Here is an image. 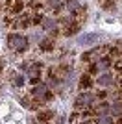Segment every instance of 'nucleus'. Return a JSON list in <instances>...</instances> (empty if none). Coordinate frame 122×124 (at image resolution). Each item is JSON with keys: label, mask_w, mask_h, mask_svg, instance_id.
I'll return each mask as SVG.
<instances>
[{"label": "nucleus", "mask_w": 122, "mask_h": 124, "mask_svg": "<svg viewBox=\"0 0 122 124\" xmlns=\"http://www.w3.org/2000/svg\"><path fill=\"white\" fill-rule=\"evenodd\" d=\"M8 48L13 52H24L28 48V37L20 33H9L8 35Z\"/></svg>", "instance_id": "obj_1"}, {"label": "nucleus", "mask_w": 122, "mask_h": 124, "mask_svg": "<svg viewBox=\"0 0 122 124\" xmlns=\"http://www.w3.org/2000/svg\"><path fill=\"white\" fill-rule=\"evenodd\" d=\"M26 9V0H4L6 17H17Z\"/></svg>", "instance_id": "obj_2"}, {"label": "nucleus", "mask_w": 122, "mask_h": 124, "mask_svg": "<svg viewBox=\"0 0 122 124\" xmlns=\"http://www.w3.org/2000/svg\"><path fill=\"white\" fill-rule=\"evenodd\" d=\"M94 104V96L91 93H83L76 98V109H87Z\"/></svg>", "instance_id": "obj_3"}, {"label": "nucleus", "mask_w": 122, "mask_h": 124, "mask_svg": "<svg viewBox=\"0 0 122 124\" xmlns=\"http://www.w3.org/2000/svg\"><path fill=\"white\" fill-rule=\"evenodd\" d=\"M115 74L111 72H104L102 76H98V85H102V87H107V85H113L115 83Z\"/></svg>", "instance_id": "obj_4"}, {"label": "nucleus", "mask_w": 122, "mask_h": 124, "mask_svg": "<svg viewBox=\"0 0 122 124\" xmlns=\"http://www.w3.org/2000/svg\"><path fill=\"white\" fill-rule=\"evenodd\" d=\"M28 74H30V78L33 80V82H37L39 76H41V65L39 63H33V65L30 67V70H28Z\"/></svg>", "instance_id": "obj_5"}, {"label": "nucleus", "mask_w": 122, "mask_h": 124, "mask_svg": "<svg viewBox=\"0 0 122 124\" xmlns=\"http://www.w3.org/2000/svg\"><path fill=\"white\" fill-rule=\"evenodd\" d=\"M92 85V78H91V74H83V76L80 78V89H89Z\"/></svg>", "instance_id": "obj_6"}, {"label": "nucleus", "mask_w": 122, "mask_h": 124, "mask_svg": "<svg viewBox=\"0 0 122 124\" xmlns=\"http://www.w3.org/2000/svg\"><path fill=\"white\" fill-rule=\"evenodd\" d=\"M98 115H107V113H111V104H107V102H102L96 106V109H94Z\"/></svg>", "instance_id": "obj_7"}, {"label": "nucleus", "mask_w": 122, "mask_h": 124, "mask_svg": "<svg viewBox=\"0 0 122 124\" xmlns=\"http://www.w3.org/2000/svg\"><path fill=\"white\" fill-rule=\"evenodd\" d=\"M94 124H117V122L109 115H98V119H94Z\"/></svg>", "instance_id": "obj_8"}, {"label": "nucleus", "mask_w": 122, "mask_h": 124, "mask_svg": "<svg viewBox=\"0 0 122 124\" xmlns=\"http://www.w3.org/2000/svg\"><path fill=\"white\" fill-rule=\"evenodd\" d=\"M98 35H94V33H87V35H81L80 37V43H83V45H91V43H96Z\"/></svg>", "instance_id": "obj_9"}, {"label": "nucleus", "mask_w": 122, "mask_h": 124, "mask_svg": "<svg viewBox=\"0 0 122 124\" xmlns=\"http://www.w3.org/2000/svg\"><path fill=\"white\" fill-rule=\"evenodd\" d=\"M111 115H122V100L111 104Z\"/></svg>", "instance_id": "obj_10"}, {"label": "nucleus", "mask_w": 122, "mask_h": 124, "mask_svg": "<svg viewBox=\"0 0 122 124\" xmlns=\"http://www.w3.org/2000/svg\"><path fill=\"white\" fill-rule=\"evenodd\" d=\"M39 48H41L43 52H50L52 48H54V41H52V39H45V41L39 45Z\"/></svg>", "instance_id": "obj_11"}, {"label": "nucleus", "mask_w": 122, "mask_h": 124, "mask_svg": "<svg viewBox=\"0 0 122 124\" xmlns=\"http://www.w3.org/2000/svg\"><path fill=\"white\" fill-rule=\"evenodd\" d=\"M113 69H115V72H117V74H122V54L113 59Z\"/></svg>", "instance_id": "obj_12"}, {"label": "nucleus", "mask_w": 122, "mask_h": 124, "mask_svg": "<svg viewBox=\"0 0 122 124\" xmlns=\"http://www.w3.org/2000/svg\"><path fill=\"white\" fill-rule=\"evenodd\" d=\"M52 117H54L52 111H39V122H48Z\"/></svg>", "instance_id": "obj_13"}, {"label": "nucleus", "mask_w": 122, "mask_h": 124, "mask_svg": "<svg viewBox=\"0 0 122 124\" xmlns=\"http://www.w3.org/2000/svg\"><path fill=\"white\" fill-rule=\"evenodd\" d=\"M24 76H22V74H13V85H15V87H22V85H24Z\"/></svg>", "instance_id": "obj_14"}, {"label": "nucleus", "mask_w": 122, "mask_h": 124, "mask_svg": "<svg viewBox=\"0 0 122 124\" xmlns=\"http://www.w3.org/2000/svg\"><path fill=\"white\" fill-rule=\"evenodd\" d=\"M104 8H106V9H111V8H115V2H113V0H106V2H104Z\"/></svg>", "instance_id": "obj_15"}, {"label": "nucleus", "mask_w": 122, "mask_h": 124, "mask_svg": "<svg viewBox=\"0 0 122 124\" xmlns=\"http://www.w3.org/2000/svg\"><path fill=\"white\" fill-rule=\"evenodd\" d=\"M4 9V2H0V11Z\"/></svg>", "instance_id": "obj_16"}, {"label": "nucleus", "mask_w": 122, "mask_h": 124, "mask_svg": "<svg viewBox=\"0 0 122 124\" xmlns=\"http://www.w3.org/2000/svg\"><path fill=\"white\" fill-rule=\"evenodd\" d=\"M41 124H46V122H41Z\"/></svg>", "instance_id": "obj_17"}]
</instances>
